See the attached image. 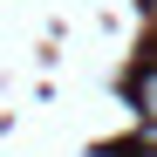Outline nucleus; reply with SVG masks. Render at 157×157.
Returning <instances> with one entry per match:
<instances>
[{"instance_id": "1", "label": "nucleus", "mask_w": 157, "mask_h": 157, "mask_svg": "<svg viewBox=\"0 0 157 157\" xmlns=\"http://www.w3.org/2000/svg\"><path fill=\"white\" fill-rule=\"evenodd\" d=\"M137 102H144V116L157 123V68H144V75H137Z\"/></svg>"}, {"instance_id": "2", "label": "nucleus", "mask_w": 157, "mask_h": 157, "mask_svg": "<svg viewBox=\"0 0 157 157\" xmlns=\"http://www.w3.org/2000/svg\"><path fill=\"white\" fill-rule=\"evenodd\" d=\"M144 144H150V150H157V123H144Z\"/></svg>"}, {"instance_id": "3", "label": "nucleus", "mask_w": 157, "mask_h": 157, "mask_svg": "<svg viewBox=\"0 0 157 157\" xmlns=\"http://www.w3.org/2000/svg\"><path fill=\"white\" fill-rule=\"evenodd\" d=\"M144 157H157V150H144Z\"/></svg>"}]
</instances>
